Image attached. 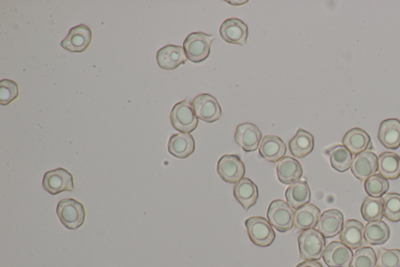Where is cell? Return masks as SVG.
<instances>
[{"label": "cell", "mask_w": 400, "mask_h": 267, "mask_svg": "<svg viewBox=\"0 0 400 267\" xmlns=\"http://www.w3.org/2000/svg\"><path fill=\"white\" fill-rule=\"evenodd\" d=\"M390 230L383 221H373L364 227V237L370 245H383L390 239Z\"/></svg>", "instance_id": "obj_28"}, {"label": "cell", "mask_w": 400, "mask_h": 267, "mask_svg": "<svg viewBox=\"0 0 400 267\" xmlns=\"http://www.w3.org/2000/svg\"><path fill=\"white\" fill-rule=\"evenodd\" d=\"M343 143L355 156L365 151L372 145L371 138L360 128L352 129L346 133Z\"/></svg>", "instance_id": "obj_24"}, {"label": "cell", "mask_w": 400, "mask_h": 267, "mask_svg": "<svg viewBox=\"0 0 400 267\" xmlns=\"http://www.w3.org/2000/svg\"><path fill=\"white\" fill-rule=\"evenodd\" d=\"M246 227L250 240L260 247L270 246L276 239V233L269 221L264 217H250L247 219Z\"/></svg>", "instance_id": "obj_6"}, {"label": "cell", "mask_w": 400, "mask_h": 267, "mask_svg": "<svg viewBox=\"0 0 400 267\" xmlns=\"http://www.w3.org/2000/svg\"><path fill=\"white\" fill-rule=\"evenodd\" d=\"M321 211L313 204H307L296 210L294 227L298 230L314 229L318 224Z\"/></svg>", "instance_id": "obj_23"}, {"label": "cell", "mask_w": 400, "mask_h": 267, "mask_svg": "<svg viewBox=\"0 0 400 267\" xmlns=\"http://www.w3.org/2000/svg\"><path fill=\"white\" fill-rule=\"evenodd\" d=\"M378 170V157L371 151L356 154L351 165L352 174L356 179L365 182Z\"/></svg>", "instance_id": "obj_13"}, {"label": "cell", "mask_w": 400, "mask_h": 267, "mask_svg": "<svg viewBox=\"0 0 400 267\" xmlns=\"http://www.w3.org/2000/svg\"><path fill=\"white\" fill-rule=\"evenodd\" d=\"M234 196L245 210L254 206L259 198L258 187L249 178H242L236 183Z\"/></svg>", "instance_id": "obj_19"}, {"label": "cell", "mask_w": 400, "mask_h": 267, "mask_svg": "<svg viewBox=\"0 0 400 267\" xmlns=\"http://www.w3.org/2000/svg\"><path fill=\"white\" fill-rule=\"evenodd\" d=\"M296 267H323V266L316 262V261H304L303 263L297 265Z\"/></svg>", "instance_id": "obj_36"}, {"label": "cell", "mask_w": 400, "mask_h": 267, "mask_svg": "<svg viewBox=\"0 0 400 267\" xmlns=\"http://www.w3.org/2000/svg\"><path fill=\"white\" fill-rule=\"evenodd\" d=\"M262 134L252 123H243L236 129L235 140L245 151L252 152L258 149Z\"/></svg>", "instance_id": "obj_14"}, {"label": "cell", "mask_w": 400, "mask_h": 267, "mask_svg": "<svg viewBox=\"0 0 400 267\" xmlns=\"http://www.w3.org/2000/svg\"><path fill=\"white\" fill-rule=\"evenodd\" d=\"M227 3H231V5H234L236 3H240V5H243L244 3H248V1H238V2L237 1H235V2L227 1ZM237 5H238V4H237Z\"/></svg>", "instance_id": "obj_37"}, {"label": "cell", "mask_w": 400, "mask_h": 267, "mask_svg": "<svg viewBox=\"0 0 400 267\" xmlns=\"http://www.w3.org/2000/svg\"><path fill=\"white\" fill-rule=\"evenodd\" d=\"M340 240L351 249L366 246L367 241L364 237L363 223L356 221V219H350V221H346L341 232H340Z\"/></svg>", "instance_id": "obj_16"}, {"label": "cell", "mask_w": 400, "mask_h": 267, "mask_svg": "<svg viewBox=\"0 0 400 267\" xmlns=\"http://www.w3.org/2000/svg\"><path fill=\"white\" fill-rule=\"evenodd\" d=\"M289 146L292 156L298 158H305L314 150V136L305 130L298 129L294 138L289 141Z\"/></svg>", "instance_id": "obj_26"}, {"label": "cell", "mask_w": 400, "mask_h": 267, "mask_svg": "<svg viewBox=\"0 0 400 267\" xmlns=\"http://www.w3.org/2000/svg\"><path fill=\"white\" fill-rule=\"evenodd\" d=\"M326 153L330 158L332 167L340 173L347 171L353 163V156L344 145L332 147Z\"/></svg>", "instance_id": "obj_29"}, {"label": "cell", "mask_w": 400, "mask_h": 267, "mask_svg": "<svg viewBox=\"0 0 400 267\" xmlns=\"http://www.w3.org/2000/svg\"><path fill=\"white\" fill-rule=\"evenodd\" d=\"M377 267H400V250L399 249H379Z\"/></svg>", "instance_id": "obj_35"}, {"label": "cell", "mask_w": 400, "mask_h": 267, "mask_svg": "<svg viewBox=\"0 0 400 267\" xmlns=\"http://www.w3.org/2000/svg\"><path fill=\"white\" fill-rule=\"evenodd\" d=\"M195 140L190 134L173 135L169 142V151L173 156L184 159L192 156L195 151Z\"/></svg>", "instance_id": "obj_21"}, {"label": "cell", "mask_w": 400, "mask_h": 267, "mask_svg": "<svg viewBox=\"0 0 400 267\" xmlns=\"http://www.w3.org/2000/svg\"><path fill=\"white\" fill-rule=\"evenodd\" d=\"M310 188L306 181H298L286 190L285 198L292 209L297 210L309 203Z\"/></svg>", "instance_id": "obj_25"}, {"label": "cell", "mask_w": 400, "mask_h": 267, "mask_svg": "<svg viewBox=\"0 0 400 267\" xmlns=\"http://www.w3.org/2000/svg\"><path fill=\"white\" fill-rule=\"evenodd\" d=\"M220 35L226 43L245 46L249 35L248 26L238 19L225 20L220 27Z\"/></svg>", "instance_id": "obj_12"}, {"label": "cell", "mask_w": 400, "mask_h": 267, "mask_svg": "<svg viewBox=\"0 0 400 267\" xmlns=\"http://www.w3.org/2000/svg\"><path fill=\"white\" fill-rule=\"evenodd\" d=\"M213 35L204 33H193L184 41L183 48L187 59L193 63L202 62L211 55V48L214 40Z\"/></svg>", "instance_id": "obj_2"}, {"label": "cell", "mask_w": 400, "mask_h": 267, "mask_svg": "<svg viewBox=\"0 0 400 267\" xmlns=\"http://www.w3.org/2000/svg\"><path fill=\"white\" fill-rule=\"evenodd\" d=\"M170 118L173 127L181 133H192L198 127V118L195 113L193 104L188 100L176 104Z\"/></svg>", "instance_id": "obj_4"}, {"label": "cell", "mask_w": 400, "mask_h": 267, "mask_svg": "<svg viewBox=\"0 0 400 267\" xmlns=\"http://www.w3.org/2000/svg\"><path fill=\"white\" fill-rule=\"evenodd\" d=\"M276 169L279 181L285 185H291L300 181L303 173L301 164L289 156L280 159Z\"/></svg>", "instance_id": "obj_18"}, {"label": "cell", "mask_w": 400, "mask_h": 267, "mask_svg": "<svg viewBox=\"0 0 400 267\" xmlns=\"http://www.w3.org/2000/svg\"><path fill=\"white\" fill-rule=\"evenodd\" d=\"M389 188V181L380 174H374L364 182V189L370 197L381 198Z\"/></svg>", "instance_id": "obj_31"}, {"label": "cell", "mask_w": 400, "mask_h": 267, "mask_svg": "<svg viewBox=\"0 0 400 267\" xmlns=\"http://www.w3.org/2000/svg\"><path fill=\"white\" fill-rule=\"evenodd\" d=\"M298 243L303 260L316 261L323 257L326 248L325 239L318 230L303 231L298 236Z\"/></svg>", "instance_id": "obj_1"}, {"label": "cell", "mask_w": 400, "mask_h": 267, "mask_svg": "<svg viewBox=\"0 0 400 267\" xmlns=\"http://www.w3.org/2000/svg\"><path fill=\"white\" fill-rule=\"evenodd\" d=\"M354 253L343 242L332 241L326 247L323 259L328 267H350Z\"/></svg>", "instance_id": "obj_11"}, {"label": "cell", "mask_w": 400, "mask_h": 267, "mask_svg": "<svg viewBox=\"0 0 400 267\" xmlns=\"http://www.w3.org/2000/svg\"><path fill=\"white\" fill-rule=\"evenodd\" d=\"M44 188L48 193L57 195L64 192H73V176L68 170L59 168L47 172L43 181Z\"/></svg>", "instance_id": "obj_7"}, {"label": "cell", "mask_w": 400, "mask_h": 267, "mask_svg": "<svg viewBox=\"0 0 400 267\" xmlns=\"http://www.w3.org/2000/svg\"><path fill=\"white\" fill-rule=\"evenodd\" d=\"M57 214L59 221L69 230L79 229L85 223V208L79 201L73 199L59 201Z\"/></svg>", "instance_id": "obj_3"}, {"label": "cell", "mask_w": 400, "mask_h": 267, "mask_svg": "<svg viewBox=\"0 0 400 267\" xmlns=\"http://www.w3.org/2000/svg\"><path fill=\"white\" fill-rule=\"evenodd\" d=\"M19 96V88L15 82L10 80L0 82V104L8 105Z\"/></svg>", "instance_id": "obj_34"}, {"label": "cell", "mask_w": 400, "mask_h": 267, "mask_svg": "<svg viewBox=\"0 0 400 267\" xmlns=\"http://www.w3.org/2000/svg\"><path fill=\"white\" fill-rule=\"evenodd\" d=\"M218 174L229 183H236L244 177L246 169L240 157L235 154H225L218 163Z\"/></svg>", "instance_id": "obj_9"}, {"label": "cell", "mask_w": 400, "mask_h": 267, "mask_svg": "<svg viewBox=\"0 0 400 267\" xmlns=\"http://www.w3.org/2000/svg\"><path fill=\"white\" fill-rule=\"evenodd\" d=\"M380 175L387 180H397L400 176V157L393 152H384L378 158Z\"/></svg>", "instance_id": "obj_27"}, {"label": "cell", "mask_w": 400, "mask_h": 267, "mask_svg": "<svg viewBox=\"0 0 400 267\" xmlns=\"http://www.w3.org/2000/svg\"><path fill=\"white\" fill-rule=\"evenodd\" d=\"M197 118L207 123H212L222 117V108L216 98L210 94L204 93L197 96L193 102Z\"/></svg>", "instance_id": "obj_8"}, {"label": "cell", "mask_w": 400, "mask_h": 267, "mask_svg": "<svg viewBox=\"0 0 400 267\" xmlns=\"http://www.w3.org/2000/svg\"><path fill=\"white\" fill-rule=\"evenodd\" d=\"M295 212L283 200L273 201L267 210V219L272 226L279 232L285 233L294 226Z\"/></svg>", "instance_id": "obj_5"}, {"label": "cell", "mask_w": 400, "mask_h": 267, "mask_svg": "<svg viewBox=\"0 0 400 267\" xmlns=\"http://www.w3.org/2000/svg\"><path fill=\"white\" fill-rule=\"evenodd\" d=\"M377 264L374 249L371 247H362L354 253L350 267H375Z\"/></svg>", "instance_id": "obj_33"}, {"label": "cell", "mask_w": 400, "mask_h": 267, "mask_svg": "<svg viewBox=\"0 0 400 267\" xmlns=\"http://www.w3.org/2000/svg\"><path fill=\"white\" fill-rule=\"evenodd\" d=\"M157 61L159 66L165 70H174L186 64L187 57L182 46L168 45L158 50Z\"/></svg>", "instance_id": "obj_17"}, {"label": "cell", "mask_w": 400, "mask_h": 267, "mask_svg": "<svg viewBox=\"0 0 400 267\" xmlns=\"http://www.w3.org/2000/svg\"><path fill=\"white\" fill-rule=\"evenodd\" d=\"M379 139L386 148L397 149L400 147V121L390 118L381 122Z\"/></svg>", "instance_id": "obj_22"}, {"label": "cell", "mask_w": 400, "mask_h": 267, "mask_svg": "<svg viewBox=\"0 0 400 267\" xmlns=\"http://www.w3.org/2000/svg\"><path fill=\"white\" fill-rule=\"evenodd\" d=\"M287 148L282 139L276 136L267 135L260 145V156L268 162L277 163L283 159Z\"/></svg>", "instance_id": "obj_20"}, {"label": "cell", "mask_w": 400, "mask_h": 267, "mask_svg": "<svg viewBox=\"0 0 400 267\" xmlns=\"http://www.w3.org/2000/svg\"><path fill=\"white\" fill-rule=\"evenodd\" d=\"M93 38L91 29L86 25H79L70 29L61 46L66 50L73 53H82L91 46Z\"/></svg>", "instance_id": "obj_10"}, {"label": "cell", "mask_w": 400, "mask_h": 267, "mask_svg": "<svg viewBox=\"0 0 400 267\" xmlns=\"http://www.w3.org/2000/svg\"><path fill=\"white\" fill-rule=\"evenodd\" d=\"M361 214L364 221L368 223L381 221L384 217L383 200L368 197L362 204Z\"/></svg>", "instance_id": "obj_30"}, {"label": "cell", "mask_w": 400, "mask_h": 267, "mask_svg": "<svg viewBox=\"0 0 400 267\" xmlns=\"http://www.w3.org/2000/svg\"><path fill=\"white\" fill-rule=\"evenodd\" d=\"M344 223L343 213L337 210L325 211L321 215L316 229L327 239L334 237L341 232Z\"/></svg>", "instance_id": "obj_15"}, {"label": "cell", "mask_w": 400, "mask_h": 267, "mask_svg": "<svg viewBox=\"0 0 400 267\" xmlns=\"http://www.w3.org/2000/svg\"><path fill=\"white\" fill-rule=\"evenodd\" d=\"M384 216L390 221H400V194L389 193L383 196Z\"/></svg>", "instance_id": "obj_32"}]
</instances>
